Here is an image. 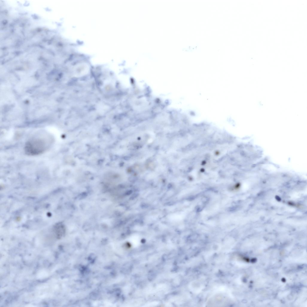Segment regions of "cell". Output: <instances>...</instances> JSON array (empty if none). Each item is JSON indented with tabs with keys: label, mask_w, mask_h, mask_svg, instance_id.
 I'll return each instance as SVG.
<instances>
[{
	"label": "cell",
	"mask_w": 307,
	"mask_h": 307,
	"mask_svg": "<svg viewBox=\"0 0 307 307\" xmlns=\"http://www.w3.org/2000/svg\"><path fill=\"white\" fill-rule=\"evenodd\" d=\"M48 146V143L44 139L39 137H34L26 142L24 151L28 155H37L43 153Z\"/></svg>",
	"instance_id": "1"
}]
</instances>
